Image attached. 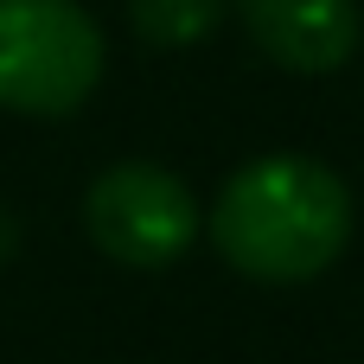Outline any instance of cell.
<instances>
[{
    "label": "cell",
    "mask_w": 364,
    "mask_h": 364,
    "mask_svg": "<svg viewBox=\"0 0 364 364\" xmlns=\"http://www.w3.org/2000/svg\"><path fill=\"white\" fill-rule=\"evenodd\" d=\"M102 83V32L77 0H0V109L77 115Z\"/></svg>",
    "instance_id": "2"
},
{
    "label": "cell",
    "mask_w": 364,
    "mask_h": 364,
    "mask_svg": "<svg viewBox=\"0 0 364 364\" xmlns=\"http://www.w3.org/2000/svg\"><path fill=\"white\" fill-rule=\"evenodd\" d=\"M83 224H90V243L122 262V269H173L198 230H205V211L192 198V186L160 166V160H115L90 179L83 192Z\"/></svg>",
    "instance_id": "3"
},
{
    "label": "cell",
    "mask_w": 364,
    "mask_h": 364,
    "mask_svg": "<svg viewBox=\"0 0 364 364\" xmlns=\"http://www.w3.org/2000/svg\"><path fill=\"white\" fill-rule=\"evenodd\" d=\"M218 13H224V0H128L134 32L160 51H186V45L211 38Z\"/></svg>",
    "instance_id": "5"
},
{
    "label": "cell",
    "mask_w": 364,
    "mask_h": 364,
    "mask_svg": "<svg viewBox=\"0 0 364 364\" xmlns=\"http://www.w3.org/2000/svg\"><path fill=\"white\" fill-rule=\"evenodd\" d=\"M250 45L301 77H326L339 64H352L364 38L358 0H237Z\"/></svg>",
    "instance_id": "4"
},
{
    "label": "cell",
    "mask_w": 364,
    "mask_h": 364,
    "mask_svg": "<svg viewBox=\"0 0 364 364\" xmlns=\"http://www.w3.org/2000/svg\"><path fill=\"white\" fill-rule=\"evenodd\" d=\"M211 243L243 282L301 288L346 256L352 192L314 154L243 160L211 205Z\"/></svg>",
    "instance_id": "1"
}]
</instances>
